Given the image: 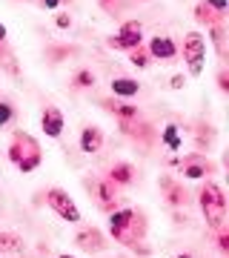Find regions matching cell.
Segmentation results:
<instances>
[{
	"label": "cell",
	"mask_w": 229,
	"mask_h": 258,
	"mask_svg": "<svg viewBox=\"0 0 229 258\" xmlns=\"http://www.w3.org/2000/svg\"><path fill=\"white\" fill-rule=\"evenodd\" d=\"M109 232H112V238L118 244H123V247H137L143 241V235H146V218H143V212H135L129 207L112 210Z\"/></svg>",
	"instance_id": "6da1fadb"
},
{
	"label": "cell",
	"mask_w": 229,
	"mask_h": 258,
	"mask_svg": "<svg viewBox=\"0 0 229 258\" xmlns=\"http://www.w3.org/2000/svg\"><path fill=\"white\" fill-rule=\"evenodd\" d=\"M9 161L18 166L23 175L35 172L37 166H40V161H43L40 144H37L35 135H29L23 129H15V132H12V144H9Z\"/></svg>",
	"instance_id": "7a4b0ae2"
},
{
	"label": "cell",
	"mask_w": 229,
	"mask_h": 258,
	"mask_svg": "<svg viewBox=\"0 0 229 258\" xmlns=\"http://www.w3.org/2000/svg\"><path fill=\"white\" fill-rule=\"evenodd\" d=\"M198 204H201V212H203V218H206L209 230L218 232L220 227H226V195H223L218 181L206 178V184L198 192Z\"/></svg>",
	"instance_id": "3957f363"
},
{
	"label": "cell",
	"mask_w": 229,
	"mask_h": 258,
	"mask_svg": "<svg viewBox=\"0 0 229 258\" xmlns=\"http://www.w3.org/2000/svg\"><path fill=\"white\" fill-rule=\"evenodd\" d=\"M183 60L189 66V75L203 72V60H206V40L201 32H186L183 37Z\"/></svg>",
	"instance_id": "277c9868"
},
{
	"label": "cell",
	"mask_w": 229,
	"mask_h": 258,
	"mask_svg": "<svg viewBox=\"0 0 229 258\" xmlns=\"http://www.w3.org/2000/svg\"><path fill=\"white\" fill-rule=\"evenodd\" d=\"M46 204L52 207V210L63 218V221L69 224H81V210H78V204L69 198V192L66 189H60V186H52L49 192H46Z\"/></svg>",
	"instance_id": "5b68a950"
},
{
	"label": "cell",
	"mask_w": 229,
	"mask_h": 258,
	"mask_svg": "<svg viewBox=\"0 0 229 258\" xmlns=\"http://www.w3.org/2000/svg\"><path fill=\"white\" fill-rule=\"evenodd\" d=\"M143 43V26L137 23V20H126L123 26H120V32L118 35H112V37H106V46L109 49H137Z\"/></svg>",
	"instance_id": "8992f818"
},
{
	"label": "cell",
	"mask_w": 229,
	"mask_h": 258,
	"mask_svg": "<svg viewBox=\"0 0 229 258\" xmlns=\"http://www.w3.org/2000/svg\"><path fill=\"white\" fill-rule=\"evenodd\" d=\"M178 166H181V175L189 178V181H201V178L215 172V164L206 161L201 152H189L186 158H178Z\"/></svg>",
	"instance_id": "52a82bcc"
},
{
	"label": "cell",
	"mask_w": 229,
	"mask_h": 258,
	"mask_svg": "<svg viewBox=\"0 0 229 258\" xmlns=\"http://www.w3.org/2000/svg\"><path fill=\"white\" fill-rule=\"evenodd\" d=\"M74 244H78L83 252H103V249L109 247V244H106V235H103L98 227H83V230L74 235Z\"/></svg>",
	"instance_id": "ba28073f"
},
{
	"label": "cell",
	"mask_w": 229,
	"mask_h": 258,
	"mask_svg": "<svg viewBox=\"0 0 229 258\" xmlns=\"http://www.w3.org/2000/svg\"><path fill=\"white\" fill-rule=\"evenodd\" d=\"M149 57H155V60H172V57H178V46H175L172 37L166 35H155L152 40H149Z\"/></svg>",
	"instance_id": "9c48e42d"
},
{
	"label": "cell",
	"mask_w": 229,
	"mask_h": 258,
	"mask_svg": "<svg viewBox=\"0 0 229 258\" xmlns=\"http://www.w3.org/2000/svg\"><path fill=\"white\" fill-rule=\"evenodd\" d=\"M92 189H95V195H98V204H101V210H115V207H118V192H115V189H118V186L112 184L109 178H103V181H95V184H92Z\"/></svg>",
	"instance_id": "30bf717a"
},
{
	"label": "cell",
	"mask_w": 229,
	"mask_h": 258,
	"mask_svg": "<svg viewBox=\"0 0 229 258\" xmlns=\"http://www.w3.org/2000/svg\"><path fill=\"white\" fill-rule=\"evenodd\" d=\"M40 126L49 138H60V132H63V112L57 109V106H46L43 115H40Z\"/></svg>",
	"instance_id": "8fae6325"
},
{
	"label": "cell",
	"mask_w": 229,
	"mask_h": 258,
	"mask_svg": "<svg viewBox=\"0 0 229 258\" xmlns=\"http://www.w3.org/2000/svg\"><path fill=\"white\" fill-rule=\"evenodd\" d=\"M161 189L166 192V201H169V207H186V204H189V192L183 189V184L172 181L169 175L161 178Z\"/></svg>",
	"instance_id": "7c38bea8"
},
{
	"label": "cell",
	"mask_w": 229,
	"mask_h": 258,
	"mask_svg": "<svg viewBox=\"0 0 229 258\" xmlns=\"http://www.w3.org/2000/svg\"><path fill=\"white\" fill-rule=\"evenodd\" d=\"M103 147V129L101 126H83L81 132V152H86V155H95V152H101Z\"/></svg>",
	"instance_id": "4fadbf2b"
},
{
	"label": "cell",
	"mask_w": 229,
	"mask_h": 258,
	"mask_svg": "<svg viewBox=\"0 0 229 258\" xmlns=\"http://www.w3.org/2000/svg\"><path fill=\"white\" fill-rule=\"evenodd\" d=\"M101 106H103L106 112H112L118 120H137V118H140L137 106H132V103H123V101H115V98H103Z\"/></svg>",
	"instance_id": "5bb4252c"
},
{
	"label": "cell",
	"mask_w": 229,
	"mask_h": 258,
	"mask_svg": "<svg viewBox=\"0 0 229 258\" xmlns=\"http://www.w3.org/2000/svg\"><path fill=\"white\" fill-rule=\"evenodd\" d=\"M109 181L115 186H129L132 181H135V166L126 164V161H120V164H115L109 169Z\"/></svg>",
	"instance_id": "9a60e30c"
},
{
	"label": "cell",
	"mask_w": 229,
	"mask_h": 258,
	"mask_svg": "<svg viewBox=\"0 0 229 258\" xmlns=\"http://www.w3.org/2000/svg\"><path fill=\"white\" fill-rule=\"evenodd\" d=\"M23 249H26V244H23L20 235L0 230V255H18V252H23Z\"/></svg>",
	"instance_id": "2e32d148"
},
{
	"label": "cell",
	"mask_w": 229,
	"mask_h": 258,
	"mask_svg": "<svg viewBox=\"0 0 229 258\" xmlns=\"http://www.w3.org/2000/svg\"><path fill=\"white\" fill-rule=\"evenodd\" d=\"M137 92H140V83L132 81V78H115L112 81V95L115 98H132Z\"/></svg>",
	"instance_id": "e0dca14e"
},
{
	"label": "cell",
	"mask_w": 229,
	"mask_h": 258,
	"mask_svg": "<svg viewBox=\"0 0 229 258\" xmlns=\"http://www.w3.org/2000/svg\"><path fill=\"white\" fill-rule=\"evenodd\" d=\"M195 20H198V23H201V26H215V23H223V20H226V15H218V12H212L209 6H206V3H198V6H195Z\"/></svg>",
	"instance_id": "ac0fdd59"
},
{
	"label": "cell",
	"mask_w": 229,
	"mask_h": 258,
	"mask_svg": "<svg viewBox=\"0 0 229 258\" xmlns=\"http://www.w3.org/2000/svg\"><path fill=\"white\" fill-rule=\"evenodd\" d=\"M206 32H209V40H212V46H215V52H218L220 57H226V52H223V40H226V26H223V23H215V26H206Z\"/></svg>",
	"instance_id": "d6986e66"
},
{
	"label": "cell",
	"mask_w": 229,
	"mask_h": 258,
	"mask_svg": "<svg viewBox=\"0 0 229 258\" xmlns=\"http://www.w3.org/2000/svg\"><path fill=\"white\" fill-rule=\"evenodd\" d=\"M161 141H164V144L172 149V152H178V149L183 147V138H181V132H178V126H175V123L164 126V132H161Z\"/></svg>",
	"instance_id": "ffe728a7"
},
{
	"label": "cell",
	"mask_w": 229,
	"mask_h": 258,
	"mask_svg": "<svg viewBox=\"0 0 229 258\" xmlns=\"http://www.w3.org/2000/svg\"><path fill=\"white\" fill-rule=\"evenodd\" d=\"M72 86L74 89H89V86H95V72L92 69H78L72 75Z\"/></svg>",
	"instance_id": "44dd1931"
},
{
	"label": "cell",
	"mask_w": 229,
	"mask_h": 258,
	"mask_svg": "<svg viewBox=\"0 0 229 258\" xmlns=\"http://www.w3.org/2000/svg\"><path fill=\"white\" fill-rule=\"evenodd\" d=\"M149 60H152V57H149V52H146L143 46L129 49V63H132V66H137V69H146Z\"/></svg>",
	"instance_id": "7402d4cb"
},
{
	"label": "cell",
	"mask_w": 229,
	"mask_h": 258,
	"mask_svg": "<svg viewBox=\"0 0 229 258\" xmlns=\"http://www.w3.org/2000/svg\"><path fill=\"white\" fill-rule=\"evenodd\" d=\"M74 52H78L74 46H55V49H49V52H46V57H49L52 63H60V60H66L69 55H74Z\"/></svg>",
	"instance_id": "603a6c76"
},
{
	"label": "cell",
	"mask_w": 229,
	"mask_h": 258,
	"mask_svg": "<svg viewBox=\"0 0 229 258\" xmlns=\"http://www.w3.org/2000/svg\"><path fill=\"white\" fill-rule=\"evenodd\" d=\"M98 3H101V9L112 12V15H118L120 9H126L129 6V0H98Z\"/></svg>",
	"instance_id": "cb8c5ba5"
},
{
	"label": "cell",
	"mask_w": 229,
	"mask_h": 258,
	"mask_svg": "<svg viewBox=\"0 0 229 258\" xmlns=\"http://www.w3.org/2000/svg\"><path fill=\"white\" fill-rule=\"evenodd\" d=\"M215 244H218V249L223 252V255H229V232H226V227H220V230L215 232Z\"/></svg>",
	"instance_id": "d4e9b609"
},
{
	"label": "cell",
	"mask_w": 229,
	"mask_h": 258,
	"mask_svg": "<svg viewBox=\"0 0 229 258\" xmlns=\"http://www.w3.org/2000/svg\"><path fill=\"white\" fill-rule=\"evenodd\" d=\"M12 118H15V106L9 101H0V126H6Z\"/></svg>",
	"instance_id": "484cf974"
},
{
	"label": "cell",
	"mask_w": 229,
	"mask_h": 258,
	"mask_svg": "<svg viewBox=\"0 0 229 258\" xmlns=\"http://www.w3.org/2000/svg\"><path fill=\"white\" fill-rule=\"evenodd\" d=\"M203 3H206L212 12H218V15H226V12H229V3H226V0H203Z\"/></svg>",
	"instance_id": "4316f807"
},
{
	"label": "cell",
	"mask_w": 229,
	"mask_h": 258,
	"mask_svg": "<svg viewBox=\"0 0 229 258\" xmlns=\"http://www.w3.org/2000/svg\"><path fill=\"white\" fill-rule=\"evenodd\" d=\"M218 89H220V92H229V75H226V69H220V72H218Z\"/></svg>",
	"instance_id": "83f0119b"
},
{
	"label": "cell",
	"mask_w": 229,
	"mask_h": 258,
	"mask_svg": "<svg viewBox=\"0 0 229 258\" xmlns=\"http://www.w3.org/2000/svg\"><path fill=\"white\" fill-rule=\"evenodd\" d=\"M55 23H57V29H69L72 26V18H69V15H57Z\"/></svg>",
	"instance_id": "f1b7e54d"
},
{
	"label": "cell",
	"mask_w": 229,
	"mask_h": 258,
	"mask_svg": "<svg viewBox=\"0 0 229 258\" xmlns=\"http://www.w3.org/2000/svg\"><path fill=\"white\" fill-rule=\"evenodd\" d=\"M183 83H186V78H183V75H175L169 86H172V89H183Z\"/></svg>",
	"instance_id": "f546056e"
},
{
	"label": "cell",
	"mask_w": 229,
	"mask_h": 258,
	"mask_svg": "<svg viewBox=\"0 0 229 258\" xmlns=\"http://www.w3.org/2000/svg\"><path fill=\"white\" fill-rule=\"evenodd\" d=\"M40 6H46V9H57L60 6V0H37Z\"/></svg>",
	"instance_id": "4dcf8cb0"
},
{
	"label": "cell",
	"mask_w": 229,
	"mask_h": 258,
	"mask_svg": "<svg viewBox=\"0 0 229 258\" xmlns=\"http://www.w3.org/2000/svg\"><path fill=\"white\" fill-rule=\"evenodd\" d=\"M0 43H6V26L0 23Z\"/></svg>",
	"instance_id": "1f68e13d"
},
{
	"label": "cell",
	"mask_w": 229,
	"mask_h": 258,
	"mask_svg": "<svg viewBox=\"0 0 229 258\" xmlns=\"http://www.w3.org/2000/svg\"><path fill=\"white\" fill-rule=\"evenodd\" d=\"M178 258H192V252H181V255H178Z\"/></svg>",
	"instance_id": "d6a6232c"
},
{
	"label": "cell",
	"mask_w": 229,
	"mask_h": 258,
	"mask_svg": "<svg viewBox=\"0 0 229 258\" xmlns=\"http://www.w3.org/2000/svg\"><path fill=\"white\" fill-rule=\"evenodd\" d=\"M57 258H74V255H57Z\"/></svg>",
	"instance_id": "836d02e7"
},
{
	"label": "cell",
	"mask_w": 229,
	"mask_h": 258,
	"mask_svg": "<svg viewBox=\"0 0 229 258\" xmlns=\"http://www.w3.org/2000/svg\"><path fill=\"white\" fill-rule=\"evenodd\" d=\"M60 3H72V0H60Z\"/></svg>",
	"instance_id": "e575fe53"
}]
</instances>
